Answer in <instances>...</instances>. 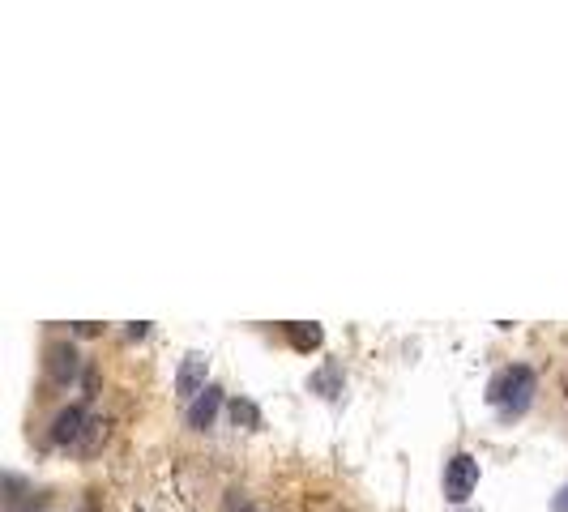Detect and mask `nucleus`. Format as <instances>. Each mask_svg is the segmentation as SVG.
<instances>
[{"instance_id": "nucleus-1", "label": "nucleus", "mask_w": 568, "mask_h": 512, "mask_svg": "<svg viewBox=\"0 0 568 512\" xmlns=\"http://www.w3.org/2000/svg\"><path fill=\"white\" fill-rule=\"evenodd\" d=\"M530 393H534L530 367H504V372L492 380V389H487V397H492L504 414H522L530 406Z\"/></svg>"}, {"instance_id": "nucleus-9", "label": "nucleus", "mask_w": 568, "mask_h": 512, "mask_svg": "<svg viewBox=\"0 0 568 512\" xmlns=\"http://www.w3.org/2000/svg\"><path fill=\"white\" fill-rule=\"evenodd\" d=\"M551 508H556V512H568V487L556 495V500H551Z\"/></svg>"}, {"instance_id": "nucleus-8", "label": "nucleus", "mask_w": 568, "mask_h": 512, "mask_svg": "<svg viewBox=\"0 0 568 512\" xmlns=\"http://www.w3.org/2000/svg\"><path fill=\"white\" fill-rule=\"evenodd\" d=\"M227 512H278L274 504H257V500H231Z\"/></svg>"}, {"instance_id": "nucleus-2", "label": "nucleus", "mask_w": 568, "mask_h": 512, "mask_svg": "<svg viewBox=\"0 0 568 512\" xmlns=\"http://www.w3.org/2000/svg\"><path fill=\"white\" fill-rule=\"evenodd\" d=\"M479 487V461L470 453H453L449 466H445V495L453 504H466Z\"/></svg>"}, {"instance_id": "nucleus-3", "label": "nucleus", "mask_w": 568, "mask_h": 512, "mask_svg": "<svg viewBox=\"0 0 568 512\" xmlns=\"http://www.w3.org/2000/svg\"><path fill=\"white\" fill-rule=\"evenodd\" d=\"M205 376H210V359L201 355V350H193V355H184L180 372H176V393L180 397H201L210 384H205Z\"/></svg>"}, {"instance_id": "nucleus-6", "label": "nucleus", "mask_w": 568, "mask_h": 512, "mask_svg": "<svg viewBox=\"0 0 568 512\" xmlns=\"http://www.w3.org/2000/svg\"><path fill=\"white\" fill-rule=\"evenodd\" d=\"M287 338L295 350H317L325 333H321V325H287Z\"/></svg>"}, {"instance_id": "nucleus-5", "label": "nucleus", "mask_w": 568, "mask_h": 512, "mask_svg": "<svg viewBox=\"0 0 568 512\" xmlns=\"http://www.w3.org/2000/svg\"><path fill=\"white\" fill-rule=\"evenodd\" d=\"M218 406H223V393H218L214 384H210V389H205L197 402H193V410H188V423H193V427H210V419L218 414Z\"/></svg>"}, {"instance_id": "nucleus-4", "label": "nucleus", "mask_w": 568, "mask_h": 512, "mask_svg": "<svg viewBox=\"0 0 568 512\" xmlns=\"http://www.w3.org/2000/svg\"><path fill=\"white\" fill-rule=\"evenodd\" d=\"M86 431H90V419H86V410H65L56 419V427H52V440L56 444H65V448H82V440H86Z\"/></svg>"}, {"instance_id": "nucleus-7", "label": "nucleus", "mask_w": 568, "mask_h": 512, "mask_svg": "<svg viewBox=\"0 0 568 512\" xmlns=\"http://www.w3.org/2000/svg\"><path fill=\"white\" fill-rule=\"evenodd\" d=\"M73 372H77V350L73 346H56L52 350V376L65 384V380H73Z\"/></svg>"}]
</instances>
